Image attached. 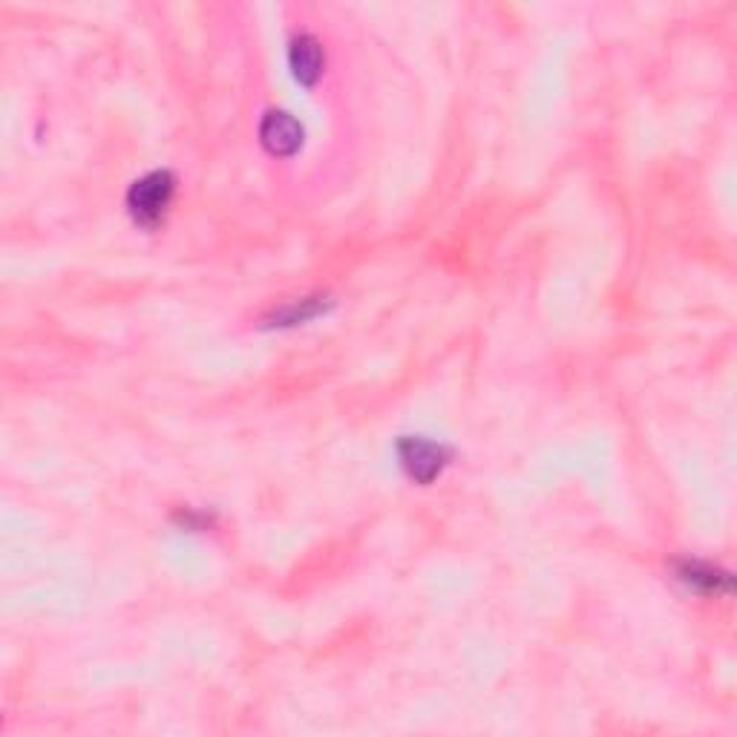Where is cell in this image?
I'll return each instance as SVG.
<instances>
[{
  "instance_id": "6da1fadb",
  "label": "cell",
  "mask_w": 737,
  "mask_h": 737,
  "mask_svg": "<svg viewBox=\"0 0 737 737\" xmlns=\"http://www.w3.org/2000/svg\"><path fill=\"white\" fill-rule=\"evenodd\" d=\"M173 191H176V182H173L168 171L147 173L145 179H138L136 185L131 187V194H127V208H131L138 225H159L164 211H168V205H171Z\"/></svg>"
},
{
  "instance_id": "7a4b0ae2",
  "label": "cell",
  "mask_w": 737,
  "mask_h": 737,
  "mask_svg": "<svg viewBox=\"0 0 737 737\" xmlns=\"http://www.w3.org/2000/svg\"><path fill=\"white\" fill-rule=\"evenodd\" d=\"M397 455H401V467L406 476L418 481V484H430L441 476V470L450 462V450L441 444H432L427 438H404L397 444Z\"/></svg>"
},
{
  "instance_id": "3957f363",
  "label": "cell",
  "mask_w": 737,
  "mask_h": 737,
  "mask_svg": "<svg viewBox=\"0 0 737 737\" xmlns=\"http://www.w3.org/2000/svg\"><path fill=\"white\" fill-rule=\"evenodd\" d=\"M260 142L274 156L297 153L303 145L300 122L288 113H268L260 124Z\"/></svg>"
},
{
  "instance_id": "277c9868",
  "label": "cell",
  "mask_w": 737,
  "mask_h": 737,
  "mask_svg": "<svg viewBox=\"0 0 737 737\" xmlns=\"http://www.w3.org/2000/svg\"><path fill=\"white\" fill-rule=\"evenodd\" d=\"M288 64H292L294 70V78L300 84H306V87H311V84L320 78L325 56L315 35H297V38H294L292 47H288Z\"/></svg>"
},
{
  "instance_id": "5b68a950",
  "label": "cell",
  "mask_w": 737,
  "mask_h": 737,
  "mask_svg": "<svg viewBox=\"0 0 737 737\" xmlns=\"http://www.w3.org/2000/svg\"><path fill=\"white\" fill-rule=\"evenodd\" d=\"M680 579L689 582L691 588H700V591H729L732 588L729 576L709 565H700V562H686L680 567Z\"/></svg>"
},
{
  "instance_id": "8992f818",
  "label": "cell",
  "mask_w": 737,
  "mask_h": 737,
  "mask_svg": "<svg viewBox=\"0 0 737 737\" xmlns=\"http://www.w3.org/2000/svg\"><path fill=\"white\" fill-rule=\"evenodd\" d=\"M323 303H320V297H311V300H300V303H292L288 308H283L280 315H277V320H280V325H294V323H303V320H308V317H315L323 311Z\"/></svg>"
}]
</instances>
